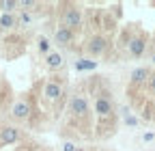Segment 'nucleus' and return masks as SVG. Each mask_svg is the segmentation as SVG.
Instances as JSON below:
<instances>
[{"label": "nucleus", "mask_w": 155, "mask_h": 151, "mask_svg": "<svg viewBox=\"0 0 155 151\" xmlns=\"http://www.w3.org/2000/svg\"><path fill=\"white\" fill-rule=\"evenodd\" d=\"M125 121H127V125H136V119H134V117H127Z\"/></svg>", "instance_id": "obj_17"}, {"label": "nucleus", "mask_w": 155, "mask_h": 151, "mask_svg": "<svg viewBox=\"0 0 155 151\" xmlns=\"http://www.w3.org/2000/svg\"><path fill=\"white\" fill-rule=\"evenodd\" d=\"M95 112L99 117H108L110 112H112V102L108 99V97H97V102H95Z\"/></svg>", "instance_id": "obj_6"}, {"label": "nucleus", "mask_w": 155, "mask_h": 151, "mask_svg": "<svg viewBox=\"0 0 155 151\" xmlns=\"http://www.w3.org/2000/svg\"><path fill=\"white\" fill-rule=\"evenodd\" d=\"M15 7H17V2H13V0H5V2H0V9H2L5 13H11Z\"/></svg>", "instance_id": "obj_13"}, {"label": "nucleus", "mask_w": 155, "mask_h": 151, "mask_svg": "<svg viewBox=\"0 0 155 151\" xmlns=\"http://www.w3.org/2000/svg\"><path fill=\"white\" fill-rule=\"evenodd\" d=\"M147 76H149V69L138 67V69H134V71H131V82H134V84H140V82L147 80Z\"/></svg>", "instance_id": "obj_10"}, {"label": "nucleus", "mask_w": 155, "mask_h": 151, "mask_svg": "<svg viewBox=\"0 0 155 151\" xmlns=\"http://www.w3.org/2000/svg\"><path fill=\"white\" fill-rule=\"evenodd\" d=\"M153 63H155V56H153Z\"/></svg>", "instance_id": "obj_20"}, {"label": "nucleus", "mask_w": 155, "mask_h": 151, "mask_svg": "<svg viewBox=\"0 0 155 151\" xmlns=\"http://www.w3.org/2000/svg\"><path fill=\"white\" fill-rule=\"evenodd\" d=\"M39 50H41V52H50V41L45 39V37L39 39Z\"/></svg>", "instance_id": "obj_15"}, {"label": "nucleus", "mask_w": 155, "mask_h": 151, "mask_svg": "<svg viewBox=\"0 0 155 151\" xmlns=\"http://www.w3.org/2000/svg\"><path fill=\"white\" fill-rule=\"evenodd\" d=\"M69 112H71V115H75V117H86V115H88V102H86L82 95L71 97V102H69Z\"/></svg>", "instance_id": "obj_1"}, {"label": "nucleus", "mask_w": 155, "mask_h": 151, "mask_svg": "<svg viewBox=\"0 0 155 151\" xmlns=\"http://www.w3.org/2000/svg\"><path fill=\"white\" fill-rule=\"evenodd\" d=\"M75 149H78V147H75L73 143H65V145H63V151H75Z\"/></svg>", "instance_id": "obj_16"}, {"label": "nucleus", "mask_w": 155, "mask_h": 151, "mask_svg": "<svg viewBox=\"0 0 155 151\" xmlns=\"http://www.w3.org/2000/svg\"><path fill=\"white\" fill-rule=\"evenodd\" d=\"M48 65L54 67V69L63 67V56H61V54H56V52H50V54H48Z\"/></svg>", "instance_id": "obj_11"}, {"label": "nucleus", "mask_w": 155, "mask_h": 151, "mask_svg": "<svg viewBox=\"0 0 155 151\" xmlns=\"http://www.w3.org/2000/svg\"><path fill=\"white\" fill-rule=\"evenodd\" d=\"M95 67H97L95 61H80L78 63V69H95Z\"/></svg>", "instance_id": "obj_14"}, {"label": "nucleus", "mask_w": 155, "mask_h": 151, "mask_svg": "<svg viewBox=\"0 0 155 151\" xmlns=\"http://www.w3.org/2000/svg\"><path fill=\"white\" fill-rule=\"evenodd\" d=\"M71 39H73V30L71 28H65V26H61L56 30V43H61V45H67V43H71Z\"/></svg>", "instance_id": "obj_9"}, {"label": "nucleus", "mask_w": 155, "mask_h": 151, "mask_svg": "<svg viewBox=\"0 0 155 151\" xmlns=\"http://www.w3.org/2000/svg\"><path fill=\"white\" fill-rule=\"evenodd\" d=\"M75 151H84V149H75Z\"/></svg>", "instance_id": "obj_19"}, {"label": "nucleus", "mask_w": 155, "mask_h": 151, "mask_svg": "<svg viewBox=\"0 0 155 151\" xmlns=\"http://www.w3.org/2000/svg\"><path fill=\"white\" fill-rule=\"evenodd\" d=\"M151 89L155 91V76H153V78H151Z\"/></svg>", "instance_id": "obj_18"}, {"label": "nucleus", "mask_w": 155, "mask_h": 151, "mask_svg": "<svg viewBox=\"0 0 155 151\" xmlns=\"http://www.w3.org/2000/svg\"><path fill=\"white\" fill-rule=\"evenodd\" d=\"M43 95H45V99L56 102V99H61V95H63V86L58 82H48L43 86Z\"/></svg>", "instance_id": "obj_5"}, {"label": "nucleus", "mask_w": 155, "mask_h": 151, "mask_svg": "<svg viewBox=\"0 0 155 151\" xmlns=\"http://www.w3.org/2000/svg\"><path fill=\"white\" fill-rule=\"evenodd\" d=\"M11 115H13L15 119H28V115H30V106H28L26 102H15V104H13V110H11Z\"/></svg>", "instance_id": "obj_8"}, {"label": "nucleus", "mask_w": 155, "mask_h": 151, "mask_svg": "<svg viewBox=\"0 0 155 151\" xmlns=\"http://www.w3.org/2000/svg\"><path fill=\"white\" fill-rule=\"evenodd\" d=\"M106 48H108V41L104 39V37H93V39L88 41V45H86V50H88L91 56H99V54H104Z\"/></svg>", "instance_id": "obj_3"}, {"label": "nucleus", "mask_w": 155, "mask_h": 151, "mask_svg": "<svg viewBox=\"0 0 155 151\" xmlns=\"http://www.w3.org/2000/svg\"><path fill=\"white\" fill-rule=\"evenodd\" d=\"M82 24V13H80V9H65V13H63V26L65 28H78Z\"/></svg>", "instance_id": "obj_2"}, {"label": "nucleus", "mask_w": 155, "mask_h": 151, "mask_svg": "<svg viewBox=\"0 0 155 151\" xmlns=\"http://www.w3.org/2000/svg\"><path fill=\"white\" fill-rule=\"evenodd\" d=\"M13 26H15V17L11 13H5L0 17V28H13Z\"/></svg>", "instance_id": "obj_12"}, {"label": "nucleus", "mask_w": 155, "mask_h": 151, "mask_svg": "<svg viewBox=\"0 0 155 151\" xmlns=\"http://www.w3.org/2000/svg\"><path fill=\"white\" fill-rule=\"evenodd\" d=\"M127 48H129V52H131V56H142L144 54V48H147V43H144V39H140V37H134V39L127 43Z\"/></svg>", "instance_id": "obj_7"}, {"label": "nucleus", "mask_w": 155, "mask_h": 151, "mask_svg": "<svg viewBox=\"0 0 155 151\" xmlns=\"http://www.w3.org/2000/svg\"><path fill=\"white\" fill-rule=\"evenodd\" d=\"M17 140H19V129L17 127L7 125V127L0 129V143H2V145H13Z\"/></svg>", "instance_id": "obj_4"}]
</instances>
